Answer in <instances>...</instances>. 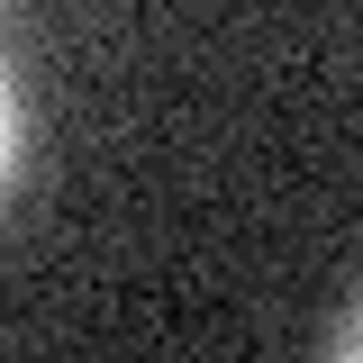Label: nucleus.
<instances>
[{"instance_id":"nucleus-1","label":"nucleus","mask_w":363,"mask_h":363,"mask_svg":"<svg viewBox=\"0 0 363 363\" xmlns=\"http://www.w3.org/2000/svg\"><path fill=\"white\" fill-rule=\"evenodd\" d=\"M327 363H363V291L336 309V327H327Z\"/></svg>"}]
</instances>
